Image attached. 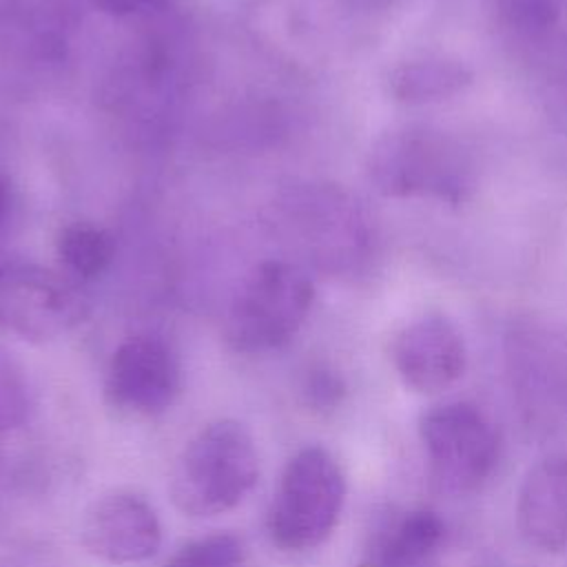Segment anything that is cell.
I'll return each instance as SVG.
<instances>
[{"label":"cell","mask_w":567,"mask_h":567,"mask_svg":"<svg viewBox=\"0 0 567 567\" xmlns=\"http://www.w3.org/2000/svg\"><path fill=\"white\" fill-rule=\"evenodd\" d=\"M244 540L230 532H215L182 545L164 567H246Z\"/></svg>","instance_id":"cell-14"},{"label":"cell","mask_w":567,"mask_h":567,"mask_svg":"<svg viewBox=\"0 0 567 567\" xmlns=\"http://www.w3.org/2000/svg\"><path fill=\"white\" fill-rule=\"evenodd\" d=\"M392 361L405 385L421 394H434L461 379L467 352L461 332L450 319L425 315L394 337Z\"/></svg>","instance_id":"cell-9"},{"label":"cell","mask_w":567,"mask_h":567,"mask_svg":"<svg viewBox=\"0 0 567 567\" xmlns=\"http://www.w3.org/2000/svg\"><path fill=\"white\" fill-rule=\"evenodd\" d=\"M55 252L71 275L89 279L104 272L111 264L113 241L106 230L78 221L58 233Z\"/></svg>","instance_id":"cell-13"},{"label":"cell","mask_w":567,"mask_h":567,"mask_svg":"<svg viewBox=\"0 0 567 567\" xmlns=\"http://www.w3.org/2000/svg\"><path fill=\"white\" fill-rule=\"evenodd\" d=\"M7 210H9V188H7V182L0 177V224L7 215Z\"/></svg>","instance_id":"cell-19"},{"label":"cell","mask_w":567,"mask_h":567,"mask_svg":"<svg viewBox=\"0 0 567 567\" xmlns=\"http://www.w3.org/2000/svg\"><path fill=\"white\" fill-rule=\"evenodd\" d=\"M80 536L95 558L126 565L142 563L159 549L162 525L144 496L131 489H111L86 507Z\"/></svg>","instance_id":"cell-8"},{"label":"cell","mask_w":567,"mask_h":567,"mask_svg":"<svg viewBox=\"0 0 567 567\" xmlns=\"http://www.w3.org/2000/svg\"><path fill=\"white\" fill-rule=\"evenodd\" d=\"M31 408L29 388L18 363L0 350V430L20 427Z\"/></svg>","instance_id":"cell-15"},{"label":"cell","mask_w":567,"mask_h":567,"mask_svg":"<svg viewBox=\"0 0 567 567\" xmlns=\"http://www.w3.org/2000/svg\"><path fill=\"white\" fill-rule=\"evenodd\" d=\"M501 13L518 33L538 35L556 24L560 0H501Z\"/></svg>","instance_id":"cell-16"},{"label":"cell","mask_w":567,"mask_h":567,"mask_svg":"<svg viewBox=\"0 0 567 567\" xmlns=\"http://www.w3.org/2000/svg\"><path fill=\"white\" fill-rule=\"evenodd\" d=\"M86 315L82 292L51 270L24 264H0V330L27 341H49Z\"/></svg>","instance_id":"cell-6"},{"label":"cell","mask_w":567,"mask_h":567,"mask_svg":"<svg viewBox=\"0 0 567 567\" xmlns=\"http://www.w3.org/2000/svg\"><path fill=\"white\" fill-rule=\"evenodd\" d=\"M445 525L430 509H412L379 543L377 567H434L443 547Z\"/></svg>","instance_id":"cell-11"},{"label":"cell","mask_w":567,"mask_h":567,"mask_svg":"<svg viewBox=\"0 0 567 567\" xmlns=\"http://www.w3.org/2000/svg\"><path fill=\"white\" fill-rule=\"evenodd\" d=\"M315 301L312 279L284 259L257 264L235 292L224 332L241 352H264L284 346L306 321Z\"/></svg>","instance_id":"cell-4"},{"label":"cell","mask_w":567,"mask_h":567,"mask_svg":"<svg viewBox=\"0 0 567 567\" xmlns=\"http://www.w3.org/2000/svg\"><path fill=\"white\" fill-rule=\"evenodd\" d=\"M182 370L175 350L155 334L124 339L106 370L104 394L111 408L133 416H155L179 394Z\"/></svg>","instance_id":"cell-7"},{"label":"cell","mask_w":567,"mask_h":567,"mask_svg":"<svg viewBox=\"0 0 567 567\" xmlns=\"http://www.w3.org/2000/svg\"><path fill=\"white\" fill-rule=\"evenodd\" d=\"M346 478L321 445L301 447L284 467L268 509V534L286 551L319 547L339 523Z\"/></svg>","instance_id":"cell-3"},{"label":"cell","mask_w":567,"mask_h":567,"mask_svg":"<svg viewBox=\"0 0 567 567\" xmlns=\"http://www.w3.org/2000/svg\"><path fill=\"white\" fill-rule=\"evenodd\" d=\"M419 434L436 487L467 494L489 478L498 458V436L474 403L452 401L427 410Z\"/></svg>","instance_id":"cell-5"},{"label":"cell","mask_w":567,"mask_h":567,"mask_svg":"<svg viewBox=\"0 0 567 567\" xmlns=\"http://www.w3.org/2000/svg\"><path fill=\"white\" fill-rule=\"evenodd\" d=\"M472 82V71L452 58H423L390 73V91L401 102H434L456 95Z\"/></svg>","instance_id":"cell-12"},{"label":"cell","mask_w":567,"mask_h":567,"mask_svg":"<svg viewBox=\"0 0 567 567\" xmlns=\"http://www.w3.org/2000/svg\"><path fill=\"white\" fill-rule=\"evenodd\" d=\"M368 177L385 197H434L458 204L472 190V166L445 133L403 126L383 133L370 148Z\"/></svg>","instance_id":"cell-2"},{"label":"cell","mask_w":567,"mask_h":567,"mask_svg":"<svg viewBox=\"0 0 567 567\" xmlns=\"http://www.w3.org/2000/svg\"><path fill=\"white\" fill-rule=\"evenodd\" d=\"M259 474L250 432L235 419L204 425L179 452L171 472V498L188 516H217L237 507Z\"/></svg>","instance_id":"cell-1"},{"label":"cell","mask_w":567,"mask_h":567,"mask_svg":"<svg viewBox=\"0 0 567 567\" xmlns=\"http://www.w3.org/2000/svg\"><path fill=\"white\" fill-rule=\"evenodd\" d=\"M485 567H516V565H505V563H489Z\"/></svg>","instance_id":"cell-20"},{"label":"cell","mask_w":567,"mask_h":567,"mask_svg":"<svg viewBox=\"0 0 567 567\" xmlns=\"http://www.w3.org/2000/svg\"><path fill=\"white\" fill-rule=\"evenodd\" d=\"M346 392V385L339 374H334L328 368H315L303 381V394L306 401L317 410L334 408Z\"/></svg>","instance_id":"cell-17"},{"label":"cell","mask_w":567,"mask_h":567,"mask_svg":"<svg viewBox=\"0 0 567 567\" xmlns=\"http://www.w3.org/2000/svg\"><path fill=\"white\" fill-rule=\"evenodd\" d=\"M93 9L109 13V16H137V13H148L159 9L166 0H86Z\"/></svg>","instance_id":"cell-18"},{"label":"cell","mask_w":567,"mask_h":567,"mask_svg":"<svg viewBox=\"0 0 567 567\" xmlns=\"http://www.w3.org/2000/svg\"><path fill=\"white\" fill-rule=\"evenodd\" d=\"M516 525L538 549L567 547V454L549 456L527 472L516 498Z\"/></svg>","instance_id":"cell-10"}]
</instances>
